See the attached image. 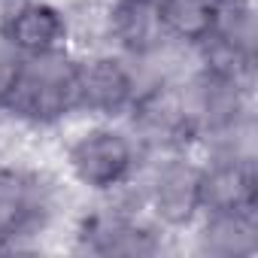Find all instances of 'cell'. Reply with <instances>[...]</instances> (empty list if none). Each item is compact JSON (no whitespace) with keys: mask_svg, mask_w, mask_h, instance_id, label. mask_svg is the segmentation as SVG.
<instances>
[{"mask_svg":"<svg viewBox=\"0 0 258 258\" xmlns=\"http://www.w3.org/2000/svg\"><path fill=\"white\" fill-rule=\"evenodd\" d=\"M76 67L79 58H73L70 49L22 58L7 115L34 127L61 124L76 112Z\"/></svg>","mask_w":258,"mask_h":258,"instance_id":"cell-1","label":"cell"},{"mask_svg":"<svg viewBox=\"0 0 258 258\" xmlns=\"http://www.w3.org/2000/svg\"><path fill=\"white\" fill-rule=\"evenodd\" d=\"M143 149L115 121H97L67 146V170L91 195H112L134 179Z\"/></svg>","mask_w":258,"mask_h":258,"instance_id":"cell-2","label":"cell"},{"mask_svg":"<svg viewBox=\"0 0 258 258\" xmlns=\"http://www.w3.org/2000/svg\"><path fill=\"white\" fill-rule=\"evenodd\" d=\"M140 79L131 67V58L118 52H100L79 58L76 67V112H85L97 121L127 118L140 97Z\"/></svg>","mask_w":258,"mask_h":258,"instance_id":"cell-3","label":"cell"},{"mask_svg":"<svg viewBox=\"0 0 258 258\" xmlns=\"http://www.w3.org/2000/svg\"><path fill=\"white\" fill-rule=\"evenodd\" d=\"M146 210L161 231H185L201 219V161L188 152L161 155L149 185Z\"/></svg>","mask_w":258,"mask_h":258,"instance_id":"cell-4","label":"cell"},{"mask_svg":"<svg viewBox=\"0 0 258 258\" xmlns=\"http://www.w3.org/2000/svg\"><path fill=\"white\" fill-rule=\"evenodd\" d=\"M204 213H258V173L249 152L219 149L210 161H201Z\"/></svg>","mask_w":258,"mask_h":258,"instance_id":"cell-5","label":"cell"},{"mask_svg":"<svg viewBox=\"0 0 258 258\" xmlns=\"http://www.w3.org/2000/svg\"><path fill=\"white\" fill-rule=\"evenodd\" d=\"M70 19L49 0H16L0 19V43L16 55H49L67 49Z\"/></svg>","mask_w":258,"mask_h":258,"instance_id":"cell-6","label":"cell"},{"mask_svg":"<svg viewBox=\"0 0 258 258\" xmlns=\"http://www.w3.org/2000/svg\"><path fill=\"white\" fill-rule=\"evenodd\" d=\"M79 249L91 255H121V258H137V255H155L161 252V228L155 222L137 219L121 210H106L88 216L76 231Z\"/></svg>","mask_w":258,"mask_h":258,"instance_id":"cell-7","label":"cell"},{"mask_svg":"<svg viewBox=\"0 0 258 258\" xmlns=\"http://www.w3.org/2000/svg\"><path fill=\"white\" fill-rule=\"evenodd\" d=\"M49 210V188L37 173L0 167V249H13L22 237L40 231Z\"/></svg>","mask_w":258,"mask_h":258,"instance_id":"cell-8","label":"cell"},{"mask_svg":"<svg viewBox=\"0 0 258 258\" xmlns=\"http://www.w3.org/2000/svg\"><path fill=\"white\" fill-rule=\"evenodd\" d=\"M106 34L118 55L143 61L161 52L167 40L158 0H112L106 10Z\"/></svg>","mask_w":258,"mask_h":258,"instance_id":"cell-9","label":"cell"},{"mask_svg":"<svg viewBox=\"0 0 258 258\" xmlns=\"http://www.w3.org/2000/svg\"><path fill=\"white\" fill-rule=\"evenodd\" d=\"M198 252L213 258H249L258 252V213H204Z\"/></svg>","mask_w":258,"mask_h":258,"instance_id":"cell-10","label":"cell"},{"mask_svg":"<svg viewBox=\"0 0 258 258\" xmlns=\"http://www.w3.org/2000/svg\"><path fill=\"white\" fill-rule=\"evenodd\" d=\"M222 0H158V13L167 31V40L198 49L213 37Z\"/></svg>","mask_w":258,"mask_h":258,"instance_id":"cell-11","label":"cell"},{"mask_svg":"<svg viewBox=\"0 0 258 258\" xmlns=\"http://www.w3.org/2000/svg\"><path fill=\"white\" fill-rule=\"evenodd\" d=\"M19 70H22V55H16L10 46L0 43V112H7V103L13 97Z\"/></svg>","mask_w":258,"mask_h":258,"instance_id":"cell-12","label":"cell"}]
</instances>
